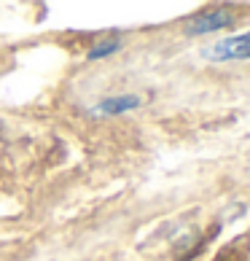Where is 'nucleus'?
Wrapping results in <instances>:
<instances>
[{"label":"nucleus","instance_id":"f03ea898","mask_svg":"<svg viewBox=\"0 0 250 261\" xmlns=\"http://www.w3.org/2000/svg\"><path fill=\"white\" fill-rule=\"evenodd\" d=\"M229 24H232V14L229 11H205L191 19L186 30L191 35H202V33H213V30H220V27H229Z\"/></svg>","mask_w":250,"mask_h":261},{"label":"nucleus","instance_id":"20e7f679","mask_svg":"<svg viewBox=\"0 0 250 261\" xmlns=\"http://www.w3.org/2000/svg\"><path fill=\"white\" fill-rule=\"evenodd\" d=\"M119 49V41H102L100 46H94V49L89 51V60H102V57H108Z\"/></svg>","mask_w":250,"mask_h":261},{"label":"nucleus","instance_id":"7ed1b4c3","mask_svg":"<svg viewBox=\"0 0 250 261\" xmlns=\"http://www.w3.org/2000/svg\"><path fill=\"white\" fill-rule=\"evenodd\" d=\"M140 100L132 97V94H124V97H108L102 100L97 108H94V113H127L132 108H137Z\"/></svg>","mask_w":250,"mask_h":261},{"label":"nucleus","instance_id":"f257e3e1","mask_svg":"<svg viewBox=\"0 0 250 261\" xmlns=\"http://www.w3.org/2000/svg\"><path fill=\"white\" fill-rule=\"evenodd\" d=\"M210 60H250V33L224 38L205 51Z\"/></svg>","mask_w":250,"mask_h":261}]
</instances>
